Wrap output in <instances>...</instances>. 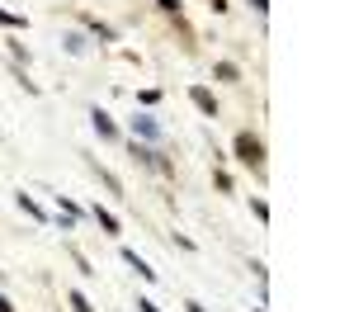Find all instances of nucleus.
<instances>
[{
	"label": "nucleus",
	"mask_w": 354,
	"mask_h": 312,
	"mask_svg": "<svg viewBox=\"0 0 354 312\" xmlns=\"http://www.w3.org/2000/svg\"><path fill=\"white\" fill-rule=\"evenodd\" d=\"M85 48H90V38H85V33H66V53H71V57H81Z\"/></svg>",
	"instance_id": "nucleus-12"
},
{
	"label": "nucleus",
	"mask_w": 354,
	"mask_h": 312,
	"mask_svg": "<svg viewBox=\"0 0 354 312\" xmlns=\"http://www.w3.org/2000/svg\"><path fill=\"white\" fill-rule=\"evenodd\" d=\"M156 10H165V15H180V0H156Z\"/></svg>",
	"instance_id": "nucleus-17"
},
{
	"label": "nucleus",
	"mask_w": 354,
	"mask_h": 312,
	"mask_svg": "<svg viewBox=\"0 0 354 312\" xmlns=\"http://www.w3.org/2000/svg\"><path fill=\"white\" fill-rule=\"evenodd\" d=\"M189 104L203 113V118H218V95H213L208 85H189Z\"/></svg>",
	"instance_id": "nucleus-4"
},
{
	"label": "nucleus",
	"mask_w": 354,
	"mask_h": 312,
	"mask_svg": "<svg viewBox=\"0 0 354 312\" xmlns=\"http://www.w3.org/2000/svg\"><path fill=\"white\" fill-rule=\"evenodd\" d=\"M90 170H95V175H100V185H104V190H109V194H123V180H118V175H113V170H104V166H100V161H90Z\"/></svg>",
	"instance_id": "nucleus-9"
},
{
	"label": "nucleus",
	"mask_w": 354,
	"mask_h": 312,
	"mask_svg": "<svg viewBox=\"0 0 354 312\" xmlns=\"http://www.w3.org/2000/svg\"><path fill=\"white\" fill-rule=\"evenodd\" d=\"M133 138H137V142H147V147H161V142H165L161 118H151V113H137V118H133Z\"/></svg>",
	"instance_id": "nucleus-2"
},
{
	"label": "nucleus",
	"mask_w": 354,
	"mask_h": 312,
	"mask_svg": "<svg viewBox=\"0 0 354 312\" xmlns=\"http://www.w3.org/2000/svg\"><path fill=\"white\" fill-rule=\"evenodd\" d=\"M185 312H213V308H203V303H185Z\"/></svg>",
	"instance_id": "nucleus-21"
},
{
	"label": "nucleus",
	"mask_w": 354,
	"mask_h": 312,
	"mask_svg": "<svg viewBox=\"0 0 354 312\" xmlns=\"http://www.w3.org/2000/svg\"><path fill=\"white\" fill-rule=\"evenodd\" d=\"M208 5H213V15H227V10H232L227 0H208Z\"/></svg>",
	"instance_id": "nucleus-20"
},
{
	"label": "nucleus",
	"mask_w": 354,
	"mask_h": 312,
	"mask_svg": "<svg viewBox=\"0 0 354 312\" xmlns=\"http://www.w3.org/2000/svg\"><path fill=\"white\" fill-rule=\"evenodd\" d=\"M0 28H28L24 15H10V10H0Z\"/></svg>",
	"instance_id": "nucleus-13"
},
{
	"label": "nucleus",
	"mask_w": 354,
	"mask_h": 312,
	"mask_svg": "<svg viewBox=\"0 0 354 312\" xmlns=\"http://www.w3.org/2000/svg\"><path fill=\"white\" fill-rule=\"evenodd\" d=\"M137 312H161V308H156L151 298H137Z\"/></svg>",
	"instance_id": "nucleus-19"
},
{
	"label": "nucleus",
	"mask_w": 354,
	"mask_h": 312,
	"mask_svg": "<svg viewBox=\"0 0 354 312\" xmlns=\"http://www.w3.org/2000/svg\"><path fill=\"white\" fill-rule=\"evenodd\" d=\"M90 218H95V223H100V232H104V237H118V232H123V223H118V218H113L109 208H100V203H95V208H90Z\"/></svg>",
	"instance_id": "nucleus-6"
},
{
	"label": "nucleus",
	"mask_w": 354,
	"mask_h": 312,
	"mask_svg": "<svg viewBox=\"0 0 354 312\" xmlns=\"http://www.w3.org/2000/svg\"><path fill=\"white\" fill-rule=\"evenodd\" d=\"M232 152H236V161H241V166H250L255 175L265 170V142L255 138V133H236V142H232Z\"/></svg>",
	"instance_id": "nucleus-1"
},
{
	"label": "nucleus",
	"mask_w": 354,
	"mask_h": 312,
	"mask_svg": "<svg viewBox=\"0 0 354 312\" xmlns=\"http://www.w3.org/2000/svg\"><path fill=\"white\" fill-rule=\"evenodd\" d=\"M15 203H19V213H24V218H33V223H48V208H43L33 194H19Z\"/></svg>",
	"instance_id": "nucleus-7"
},
{
	"label": "nucleus",
	"mask_w": 354,
	"mask_h": 312,
	"mask_svg": "<svg viewBox=\"0 0 354 312\" xmlns=\"http://www.w3.org/2000/svg\"><path fill=\"white\" fill-rule=\"evenodd\" d=\"M66 303H71V312H95V303L85 298L81 288H71V293H66Z\"/></svg>",
	"instance_id": "nucleus-11"
},
{
	"label": "nucleus",
	"mask_w": 354,
	"mask_h": 312,
	"mask_svg": "<svg viewBox=\"0 0 354 312\" xmlns=\"http://www.w3.org/2000/svg\"><path fill=\"white\" fill-rule=\"evenodd\" d=\"M250 213H255L260 223H270V203H265V199H250Z\"/></svg>",
	"instance_id": "nucleus-15"
},
{
	"label": "nucleus",
	"mask_w": 354,
	"mask_h": 312,
	"mask_svg": "<svg viewBox=\"0 0 354 312\" xmlns=\"http://www.w3.org/2000/svg\"><path fill=\"white\" fill-rule=\"evenodd\" d=\"M128 156H133L137 166H151V170H170V161H165L161 152H156V147H147V142H128Z\"/></svg>",
	"instance_id": "nucleus-3"
},
{
	"label": "nucleus",
	"mask_w": 354,
	"mask_h": 312,
	"mask_svg": "<svg viewBox=\"0 0 354 312\" xmlns=\"http://www.w3.org/2000/svg\"><path fill=\"white\" fill-rule=\"evenodd\" d=\"M213 76H218V81H241V66H236V62H218V66H213Z\"/></svg>",
	"instance_id": "nucleus-10"
},
{
	"label": "nucleus",
	"mask_w": 354,
	"mask_h": 312,
	"mask_svg": "<svg viewBox=\"0 0 354 312\" xmlns=\"http://www.w3.org/2000/svg\"><path fill=\"white\" fill-rule=\"evenodd\" d=\"M245 5H250L255 15H270V0H245Z\"/></svg>",
	"instance_id": "nucleus-18"
},
{
	"label": "nucleus",
	"mask_w": 354,
	"mask_h": 312,
	"mask_svg": "<svg viewBox=\"0 0 354 312\" xmlns=\"http://www.w3.org/2000/svg\"><path fill=\"white\" fill-rule=\"evenodd\" d=\"M85 28H90L95 38H104V43H113V28H109V24H100V19H85Z\"/></svg>",
	"instance_id": "nucleus-14"
},
{
	"label": "nucleus",
	"mask_w": 354,
	"mask_h": 312,
	"mask_svg": "<svg viewBox=\"0 0 354 312\" xmlns=\"http://www.w3.org/2000/svg\"><path fill=\"white\" fill-rule=\"evenodd\" d=\"M123 265H133V270H137V279L156 284V270H151V265H147V260H142L137 251H128V246H123Z\"/></svg>",
	"instance_id": "nucleus-8"
},
{
	"label": "nucleus",
	"mask_w": 354,
	"mask_h": 312,
	"mask_svg": "<svg viewBox=\"0 0 354 312\" xmlns=\"http://www.w3.org/2000/svg\"><path fill=\"white\" fill-rule=\"evenodd\" d=\"M90 128L100 133V142H123V133H118V123H113L104 109H90Z\"/></svg>",
	"instance_id": "nucleus-5"
},
{
	"label": "nucleus",
	"mask_w": 354,
	"mask_h": 312,
	"mask_svg": "<svg viewBox=\"0 0 354 312\" xmlns=\"http://www.w3.org/2000/svg\"><path fill=\"white\" fill-rule=\"evenodd\" d=\"M10 57H15V62H24V66H28V48H24V43H15V38H10Z\"/></svg>",
	"instance_id": "nucleus-16"
},
{
	"label": "nucleus",
	"mask_w": 354,
	"mask_h": 312,
	"mask_svg": "<svg viewBox=\"0 0 354 312\" xmlns=\"http://www.w3.org/2000/svg\"><path fill=\"white\" fill-rule=\"evenodd\" d=\"M0 312H15V303H10V298H5V293H0Z\"/></svg>",
	"instance_id": "nucleus-22"
}]
</instances>
